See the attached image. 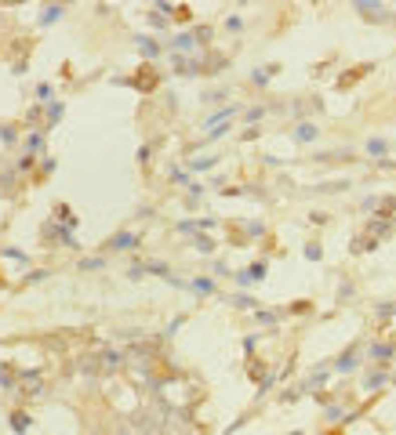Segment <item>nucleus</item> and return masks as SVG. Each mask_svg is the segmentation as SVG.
Instances as JSON below:
<instances>
[{
    "instance_id": "obj_13",
    "label": "nucleus",
    "mask_w": 396,
    "mask_h": 435,
    "mask_svg": "<svg viewBox=\"0 0 396 435\" xmlns=\"http://www.w3.org/2000/svg\"><path fill=\"white\" fill-rule=\"evenodd\" d=\"M29 424H33V421H29V413H11V428L15 431H29Z\"/></svg>"
},
{
    "instance_id": "obj_20",
    "label": "nucleus",
    "mask_w": 396,
    "mask_h": 435,
    "mask_svg": "<svg viewBox=\"0 0 396 435\" xmlns=\"http://www.w3.org/2000/svg\"><path fill=\"white\" fill-rule=\"evenodd\" d=\"M0 388H15V381H11V366H4V363H0Z\"/></svg>"
},
{
    "instance_id": "obj_32",
    "label": "nucleus",
    "mask_w": 396,
    "mask_h": 435,
    "mask_svg": "<svg viewBox=\"0 0 396 435\" xmlns=\"http://www.w3.org/2000/svg\"><path fill=\"white\" fill-rule=\"evenodd\" d=\"M215 276H229V265H225V261H215Z\"/></svg>"
},
{
    "instance_id": "obj_31",
    "label": "nucleus",
    "mask_w": 396,
    "mask_h": 435,
    "mask_svg": "<svg viewBox=\"0 0 396 435\" xmlns=\"http://www.w3.org/2000/svg\"><path fill=\"white\" fill-rule=\"evenodd\" d=\"M0 138H4V142L11 145V142H15V127H0Z\"/></svg>"
},
{
    "instance_id": "obj_15",
    "label": "nucleus",
    "mask_w": 396,
    "mask_h": 435,
    "mask_svg": "<svg viewBox=\"0 0 396 435\" xmlns=\"http://www.w3.org/2000/svg\"><path fill=\"white\" fill-rule=\"evenodd\" d=\"M273 73H277V66H269V69H254V73H251V80H254V84H269V76H273Z\"/></svg>"
},
{
    "instance_id": "obj_5",
    "label": "nucleus",
    "mask_w": 396,
    "mask_h": 435,
    "mask_svg": "<svg viewBox=\"0 0 396 435\" xmlns=\"http://www.w3.org/2000/svg\"><path fill=\"white\" fill-rule=\"evenodd\" d=\"M62 15H66V8H62V4L44 8V11H40V26H51V22H58V19H62Z\"/></svg>"
},
{
    "instance_id": "obj_17",
    "label": "nucleus",
    "mask_w": 396,
    "mask_h": 435,
    "mask_svg": "<svg viewBox=\"0 0 396 435\" xmlns=\"http://www.w3.org/2000/svg\"><path fill=\"white\" fill-rule=\"evenodd\" d=\"M193 247H196V251H204V254H211V251H215V240H207V236H196V240H193Z\"/></svg>"
},
{
    "instance_id": "obj_1",
    "label": "nucleus",
    "mask_w": 396,
    "mask_h": 435,
    "mask_svg": "<svg viewBox=\"0 0 396 435\" xmlns=\"http://www.w3.org/2000/svg\"><path fill=\"white\" fill-rule=\"evenodd\" d=\"M229 116H236V105H225V109H218V113H211V116L204 120V127L215 131V127H222V123H229Z\"/></svg>"
},
{
    "instance_id": "obj_26",
    "label": "nucleus",
    "mask_w": 396,
    "mask_h": 435,
    "mask_svg": "<svg viewBox=\"0 0 396 435\" xmlns=\"http://www.w3.org/2000/svg\"><path fill=\"white\" fill-rule=\"evenodd\" d=\"M102 265H105L102 258H87V261H80V269H102Z\"/></svg>"
},
{
    "instance_id": "obj_28",
    "label": "nucleus",
    "mask_w": 396,
    "mask_h": 435,
    "mask_svg": "<svg viewBox=\"0 0 396 435\" xmlns=\"http://www.w3.org/2000/svg\"><path fill=\"white\" fill-rule=\"evenodd\" d=\"M102 359H105V363H109V366H116L120 359H124V355H120V352H105V355H102Z\"/></svg>"
},
{
    "instance_id": "obj_25",
    "label": "nucleus",
    "mask_w": 396,
    "mask_h": 435,
    "mask_svg": "<svg viewBox=\"0 0 396 435\" xmlns=\"http://www.w3.org/2000/svg\"><path fill=\"white\" fill-rule=\"evenodd\" d=\"M254 319H258V323H262V326H277V316H273V312H258Z\"/></svg>"
},
{
    "instance_id": "obj_3",
    "label": "nucleus",
    "mask_w": 396,
    "mask_h": 435,
    "mask_svg": "<svg viewBox=\"0 0 396 435\" xmlns=\"http://www.w3.org/2000/svg\"><path fill=\"white\" fill-rule=\"evenodd\" d=\"M392 345H385V341H378V345H371L367 348V355H371V359H378V363H385V359H392Z\"/></svg>"
},
{
    "instance_id": "obj_29",
    "label": "nucleus",
    "mask_w": 396,
    "mask_h": 435,
    "mask_svg": "<svg viewBox=\"0 0 396 435\" xmlns=\"http://www.w3.org/2000/svg\"><path fill=\"white\" fill-rule=\"evenodd\" d=\"M189 196H193V199L204 196V185H200V181H189Z\"/></svg>"
},
{
    "instance_id": "obj_24",
    "label": "nucleus",
    "mask_w": 396,
    "mask_h": 435,
    "mask_svg": "<svg viewBox=\"0 0 396 435\" xmlns=\"http://www.w3.org/2000/svg\"><path fill=\"white\" fill-rule=\"evenodd\" d=\"M171 181H175V185H189V174H186V170H178V167H175V170H171Z\"/></svg>"
},
{
    "instance_id": "obj_23",
    "label": "nucleus",
    "mask_w": 396,
    "mask_h": 435,
    "mask_svg": "<svg viewBox=\"0 0 396 435\" xmlns=\"http://www.w3.org/2000/svg\"><path fill=\"white\" fill-rule=\"evenodd\" d=\"M37 98L40 102H51V84H37Z\"/></svg>"
},
{
    "instance_id": "obj_27",
    "label": "nucleus",
    "mask_w": 396,
    "mask_h": 435,
    "mask_svg": "<svg viewBox=\"0 0 396 435\" xmlns=\"http://www.w3.org/2000/svg\"><path fill=\"white\" fill-rule=\"evenodd\" d=\"M225 29H233V33H240V29H243V22H240L236 15H233V19H225Z\"/></svg>"
},
{
    "instance_id": "obj_18",
    "label": "nucleus",
    "mask_w": 396,
    "mask_h": 435,
    "mask_svg": "<svg viewBox=\"0 0 396 435\" xmlns=\"http://www.w3.org/2000/svg\"><path fill=\"white\" fill-rule=\"evenodd\" d=\"M236 308H254V298H247V294H233V298H229Z\"/></svg>"
},
{
    "instance_id": "obj_8",
    "label": "nucleus",
    "mask_w": 396,
    "mask_h": 435,
    "mask_svg": "<svg viewBox=\"0 0 396 435\" xmlns=\"http://www.w3.org/2000/svg\"><path fill=\"white\" fill-rule=\"evenodd\" d=\"M295 138H298V142H313V138H316V123H298Z\"/></svg>"
},
{
    "instance_id": "obj_10",
    "label": "nucleus",
    "mask_w": 396,
    "mask_h": 435,
    "mask_svg": "<svg viewBox=\"0 0 396 435\" xmlns=\"http://www.w3.org/2000/svg\"><path fill=\"white\" fill-rule=\"evenodd\" d=\"M367 152H371V156H385V152H389V142H385V138H371V142H367Z\"/></svg>"
},
{
    "instance_id": "obj_19",
    "label": "nucleus",
    "mask_w": 396,
    "mask_h": 435,
    "mask_svg": "<svg viewBox=\"0 0 396 435\" xmlns=\"http://www.w3.org/2000/svg\"><path fill=\"white\" fill-rule=\"evenodd\" d=\"M218 163V156H204V160H193V170H211Z\"/></svg>"
},
{
    "instance_id": "obj_22",
    "label": "nucleus",
    "mask_w": 396,
    "mask_h": 435,
    "mask_svg": "<svg viewBox=\"0 0 396 435\" xmlns=\"http://www.w3.org/2000/svg\"><path fill=\"white\" fill-rule=\"evenodd\" d=\"M262 116H266V109L258 105V109H247V116H243V120H247V123H258V120H262Z\"/></svg>"
},
{
    "instance_id": "obj_21",
    "label": "nucleus",
    "mask_w": 396,
    "mask_h": 435,
    "mask_svg": "<svg viewBox=\"0 0 396 435\" xmlns=\"http://www.w3.org/2000/svg\"><path fill=\"white\" fill-rule=\"evenodd\" d=\"M320 254H324V251H320V243H306V258L309 261H320Z\"/></svg>"
},
{
    "instance_id": "obj_12",
    "label": "nucleus",
    "mask_w": 396,
    "mask_h": 435,
    "mask_svg": "<svg viewBox=\"0 0 396 435\" xmlns=\"http://www.w3.org/2000/svg\"><path fill=\"white\" fill-rule=\"evenodd\" d=\"M389 381V374H385V370H374V374L367 377V381H363V388H367V392H371V388H382Z\"/></svg>"
},
{
    "instance_id": "obj_7",
    "label": "nucleus",
    "mask_w": 396,
    "mask_h": 435,
    "mask_svg": "<svg viewBox=\"0 0 396 435\" xmlns=\"http://www.w3.org/2000/svg\"><path fill=\"white\" fill-rule=\"evenodd\" d=\"M193 44H196V37H193V33H178V37L171 40V48H175V51H189Z\"/></svg>"
},
{
    "instance_id": "obj_14",
    "label": "nucleus",
    "mask_w": 396,
    "mask_h": 435,
    "mask_svg": "<svg viewBox=\"0 0 396 435\" xmlns=\"http://www.w3.org/2000/svg\"><path fill=\"white\" fill-rule=\"evenodd\" d=\"M62 113H66V105H62V102H51V105H48V123H58V120H62Z\"/></svg>"
},
{
    "instance_id": "obj_2",
    "label": "nucleus",
    "mask_w": 396,
    "mask_h": 435,
    "mask_svg": "<svg viewBox=\"0 0 396 435\" xmlns=\"http://www.w3.org/2000/svg\"><path fill=\"white\" fill-rule=\"evenodd\" d=\"M139 240L142 236H135V232H120V236L109 240V247H113V251H131V247H139Z\"/></svg>"
},
{
    "instance_id": "obj_30",
    "label": "nucleus",
    "mask_w": 396,
    "mask_h": 435,
    "mask_svg": "<svg viewBox=\"0 0 396 435\" xmlns=\"http://www.w3.org/2000/svg\"><path fill=\"white\" fill-rule=\"evenodd\" d=\"M4 254H8V258H19V261H29V258H26V254L19 251V247H8V251H4Z\"/></svg>"
},
{
    "instance_id": "obj_9",
    "label": "nucleus",
    "mask_w": 396,
    "mask_h": 435,
    "mask_svg": "<svg viewBox=\"0 0 396 435\" xmlns=\"http://www.w3.org/2000/svg\"><path fill=\"white\" fill-rule=\"evenodd\" d=\"M26 152H29V156L44 152V134H29V138H26Z\"/></svg>"
},
{
    "instance_id": "obj_4",
    "label": "nucleus",
    "mask_w": 396,
    "mask_h": 435,
    "mask_svg": "<svg viewBox=\"0 0 396 435\" xmlns=\"http://www.w3.org/2000/svg\"><path fill=\"white\" fill-rule=\"evenodd\" d=\"M135 44L142 48V55H146V58H157V55H160V44H157L153 37H142V33H139V37H135Z\"/></svg>"
},
{
    "instance_id": "obj_16",
    "label": "nucleus",
    "mask_w": 396,
    "mask_h": 435,
    "mask_svg": "<svg viewBox=\"0 0 396 435\" xmlns=\"http://www.w3.org/2000/svg\"><path fill=\"white\" fill-rule=\"evenodd\" d=\"M266 272H269V269H266V261H254V265L247 269V279H266Z\"/></svg>"
},
{
    "instance_id": "obj_6",
    "label": "nucleus",
    "mask_w": 396,
    "mask_h": 435,
    "mask_svg": "<svg viewBox=\"0 0 396 435\" xmlns=\"http://www.w3.org/2000/svg\"><path fill=\"white\" fill-rule=\"evenodd\" d=\"M193 294H215V279H207V276H196L193 283H189Z\"/></svg>"
},
{
    "instance_id": "obj_11",
    "label": "nucleus",
    "mask_w": 396,
    "mask_h": 435,
    "mask_svg": "<svg viewBox=\"0 0 396 435\" xmlns=\"http://www.w3.org/2000/svg\"><path fill=\"white\" fill-rule=\"evenodd\" d=\"M356 352H345V355H338V363H334V366H338V370H345V374H349V370H356Z\"/></svg>"
},
{
    "instance_id": "obj_33",
    "label": "nucleus",
    "mask_w": 396,
    "mask_h": 435,
    "mask_svg": "<svg viewBox=\"0 0 396 435\" xmlns=\"http://www.w3.org/2000/svg\"><path fill=\"white\" fill-rule=\"evenodd\" d=\"M291 435H306V431H291Z\"/></svg>"
}]
</instances>
